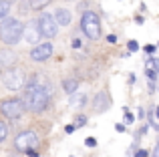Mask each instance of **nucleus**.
Returning <instances> with one entry per match:
<instances>
[{"instance_id": "obj_1", "label": "nucleus", "mask_w": 159, "mask_h": 157, "mask_svg": "<svg viewBox=\"0 0 159 157\" xmlns=\"http://www.w3.org/2000/svg\"><path fill=\"white\" fill-rule=\"evenodd\" d=\"M48 93H51V91H47L44 85L39 83V77H32L30 81H28L26 89H24V99H22L24 107L30 109L32 113L44 111L48 107Z\"/></svg>"}, {"instance_id": "obj_2", "label": "nucleus", "mask_w": 159, "mask_h": 157, "mask_svg": "<svg viewBox=\"0 0 159 157\" xmlns=\"http://www.w3.org/2000/svg\"><path fill=\"white\" fill-rule=\"evenodd\" d=\"M22 28L24 26L20 24V20L4 18L2 22H0V40H2L4 44H8V47L20 43V38H22Z\"/></svg>"}, {"instance_id": "obj_3", "label": "nucleus", "mask_w": 159, "mask_h": 157, "mask_svg": "<svg viewBox=\"0 0 159 157\" xmlns=\"http://www.w3.org/2000/svg\"><path fill=\"white\" fill-rule=\"evenodd\" d=\"M81 28L87 34V38H91V40H97L99 36H101V20H99V16L95 14L93 10H87L85 14H83Z\"/></svg>"}, {"instance_id": "obj_4", "label": "nucleus", "mask_w": 159, "mask_h": 157, "mask_svg": "<svg viewBox=\"0 0 159 157\" xmlns=\"http://www.w3.org/2000/svg\"><path fill=\"white\" fill-rule=\"evenodd\" d=\"M0 111H2V115L6 119H18V117H22L26 107H24V103L20 99H4L0 103Z\"/></svg>"}, {"instance_id": "obj_5", "label": "nucleus", "mask_w": 159, "mask_h": 157, "mask_svg": "<svg viewBox=\"0 0 159 157\" xmlns=\"http://www.w3.org/2000/svg\"><path fill=\"white\" fill-rule=\"evenodd\" d=\"M24 83H26V77H24V73L18 71V69H10V71L4 75V87H6L8 91H20L24 87Z\"/></svg>"}, {"instance_id": "obj_6", "label": "nucleus", "mask_w": 159, "mask_h": 157, "mask_svg": "<svg viewBox=\"0 0 159 157\" xmlns=\"http://www.w3.org/2000/svg\"><path fill=\"white\" fill-rule=\"evenodd\" d=\"M39 145V135L34 131H22V133L16 135L14 139V147L18 151H26V149H32V147Z\"/></svg>"}, {"instance_id": "obj_7", "label": "nucleus", "mask_w": 159, "mask_h": 157, "mask_svg": "<svg viewBox=\"0 0 159 157\" xmlns=\"http://www.w3.org/2000/svg\"><path fill=\"white\" fill-rule=\"evenodd\" d=\"M36 24H39V30H40V34L43 36H57V32H58V24L54 22V18H52V14H47V12H43V14L39 16V20H36Z\"/></svg>"}, {"instance_id": "obj_8", "label": "nucleus", "mask_w": 159, "mask_h": 157, "mask_svg": "<svg viewBox=\"0 0 159 157\" xmlns=\"http://www.w3.org/2000/svg\"><path fill=\"white\" fill-rule=\"evenodd\" d=\"M51 55H52V44L51 43H40L30 51V59L36 61V63H44L47 59H51Z\"/></svg>"}, {"instance_id": "obj_9", "label": "nucleus", "mask_w": 159, "mask_h": 157, "mask_svg": "<svg viewBox=\"0 0 159 157\" xmlns=\"http://www.w3.org/2000/svg\"><path fill=\"white\" fill-rule=\"evenodd\" d=\"M93 107H95L97 113H105L109 107H111V97H109V93L99 91V93L95 95V99H93Z\"/></svg>"}, {"instance_id": "obj_10", "label": "nucleus", "mask_w": 159, "mask_h": 157, "mask_svg": "<svg viewBox=\"0 0 159 157\" xmlns=\"http://www.w3.org/2000/svg\"><path fill=\"white\" fill-rule=\"evenodd\" d=\"M22 36L26 38V43H30V44H36L40 40V30H39V24L36 22H28V26L26 28H22Z\"/></svg>"}, {"instance_id": "obj_11", "label": "nucleus", "mask_w": 159, "mask_h": 157, "mask_svg": "<svg viewBox=\"0 0 159 157\" xmlns=\"http://www.w3.org/2000/svg\"><path fill=\"white\" fill-rule=\"evenodd\" d=\"M54 22L58 24V26H69L70 20H73V16H70V10H66V8H57L52 14Z\"/></svg>"}, {"instance_id": "obj_12", "label": "nucleus", "mask_w": 159, "mask_h": 157, "mask_svg": "<svg viewBox=\"0 0 159 157\" xmlns=\"http://www.w3.org/2000/svg\"><path fill=\"white\" fill-rule=\"evenodd\" d=\"M145 75L149 77V81H155V77L159 75V59L149 56V59L145 61Z\"/></svg>"}, {"instance_id": "obj_13", "label": "nucleus", "mask_w": 159, "mask_h": 157, "mask_svg": "<svg viewBox=\"0 0 159 157\" xmlns=\"http://www.w3.org/2000/svg\"><path fill=\"white\" fill-rule=\"evenodd\" d=\"M62 89H65L69 95H75L77 89H79V81L77 78H65V81H62Z\"/></svg>"}, {"instance_id": "obj_14", "label": "nucleus", "mask_w": 159, "mask_h": 157, "mask_svg": "<svg viewBox=\"0 0 159 157\" xmlns=\"http://www.w3.org/2000/svg\"><path fill=\"white\" fill-rule=\"evenodd\" d=\"M10 8H12L10 0H0V20H2V18H6V16H8Z\"/></svg>"}, {"instance_id": "obj_15", "label": "nucleus", "mask_w": 159, "mask_h": 157, "mask_svg": "<svg viewBox=\"0 0 159 157\" xmlns=\"http://www.w3.org/2000/svg\"><path fill=\"white\" fill-rule=\"evenodd\" d=\"M14 59H16V56L12 55V52L0 51V65H12V63H14Z\"/></svg>"}, {"instance_id": "obj_16", "label": "nucleus", "mask_w": 159, "mask_h": 157, "mask_svg": "<svg viewBox=\"0 0 159 157\" xmlns=\"http://www.w3.org/2000/svg\"><path fill=\"white\" fill-rule=\"evenodd\" d=\"M85 101H87V97H85V95H81V93H79L77 97H73V99H70V105H73V107H77V105L81 107Z\"/></svg>"}, {"instance_id": "obj_17", "label": "nucleus", "mask_w": 159, "mask_h": 157, "mask_svg": "<svg viewBox=\"0 0 159 157\" xmlns=\"http://www.w3.org/2000/svg\"><path fill=\"white\" fill-rule=\"evenodd\" d=\"M6 135H8V127L4 125V123H0V143L6 139Z\"/></svg>"}, {"instance_id": "obj_18", "label": "nucleus", "mask_w": 159, "mask_h": 157, "mask_svg": "<svg viewBox=\"0 0 159 157\" xmlns=\"http://www.w3.org/2000/svg\"><path fill=\"white\" fill-rule=\"evenodd\" d=\"M85 123H87V117H85V115H79L77 121H75V127H83Z\"/></svg>"}, {"instance_id": "obj_19", "label": "nucleus", "mask_w": 159, "mask_h": 157, "mask_svg": "<svg viewBox=\"0 0 159 157\" xmlns=\"http://www.w3.org/2000/svg\"><path fill=\"white\" fill-rule=\"evenodd\" d=\"M137 48H139V44H137V40H129V51H131V52H135Z\"/></svg>"}, {"instance_id": "obj_20", "label": "nucleus", "mask_w": 159, "mask_h": 157, "mask_svg": "<svg viewBox=\"0 0 159 157\" xmlns=\"http://www.w3.org/2000/svg\"><path fill=\"white\" fill-rule=\"evenodd\" d=\"M123 113H125V119H127V123H133V115L129 113V109H127V107L123 109Z\"/></svg>"}, {"instance_id": "obj_21", "label": "nucleus", "mask_w": 159, "mask_h": 157, "mask_svg": "<svg viewBox=\"0 0 159 157\" xmlns=\"http://www.w3.org/2000/svg\"><path fill=\"white\" fill-rule=\"evenodd\" d=\"M85 143H87V147H95V145H97V141H95L93 137H89V139H87Z\"/></svg>"}, {"instance_id": "obj_22", "label": "nucleus", "mask_w": 159, "mask_h": 157, "mask_svg": "<svg viewBox=\"0 0 159 157\" xmlns=\"http://www.w3.org/2000/svg\"><path fill=\"white\" fill-rule=\"evenodd\" d=\"M24 153H28L30 157H39V153H36V151H34V147H32V149H26V151H24Z\"/></svg>"}, {"instance_id": "obj_23", "label": "nucleus", "mask_w": 159, "mask_h": 157, "mask_svg": "<svg viewBox=\"0 0 159 157\" xmlns=\"http://www.w3.org/2000/svg\"><path fill=\"white\" fill-rule=\"evenodd\" d=\"M73 48H81V40L79 38H73Z\"/></svg>"}, {"instance_id": "obj_24", "label": "nucleus", "mask_w": 159, "mask_h": 157, "mask_svg": "<svg viewBox=\"0 0 159 157\" xmlns=\"http://www.w3.org/2000/svg\"><path fill=\"white\" fill-rule=\"evenodd\" d=\"M135 157H147V151H145V149H139V151H137V155Z\"/></svg>"}, {"instance_id": "obj_25", "label": "nucleus", "mask_w": 159, "mask_h": 157, "mask_svg": "<svg viewBox=\"0 0 159 157\" xmlns=\"http://www.w3.org/2000/svg\"><path fill=\"white\" fill-rule=\"evenodd\" d=\"M153 51H155V47H153V44H149V47H145V52H149V55H151Z\"/></svg>"}, {"instance_id": "obj_26", "label": "nucleus", "mask_w": 159, "mask_h": 157, "mask_svg": "<svg viewBox=\"0 0 159 157\" xmlns=\"http://www.w3.org/2000/svg\"><path fill=\"white\" fill-rule=\"evenodd\" d=\"M149 93H155V85H153V81H149Z\"/></svg>"}, {"instance_id": "obj_27", "label": "nucleus", "mask_w": 159, "mask_h": 157, "mask_svg": "<svg viewBox=\"0 0 159 157\" xmlns=\"http://www.w3.org/2000/svg\"><path fill=\"white\" fill-rule=\"evenodd\" d=\"M107 40H109V43H115L117 36H115V34H111V36H107Z\"/></svg>"}, {"instance_id": "obj_28", "label": "nucleus", "mask_w": 159, "mask_h": 157, "mask_svg": "<svg viewBox=\"0 0 159 157\" xmlns=\"http://www.w3.org/2000/svg\"><path fill=\"white\" fill-rule=\"evenodd\" d=\"M155 115H157V117H159V107H155Z\"/></svg>"}, {"instance_id": "obj_29", "label": "nucleus", "mask_w": 159, "mask_h": 157, "mask_svg": "<svg viewBox=\"0 0 159 157\" xmlns=\"http://www.w3.org/2000/svg\"><path fill=\"white\" fill-rule=\"evenodd\" d=\"M8 157H16V155H8Z\"/></svg>"}]
</instances>
